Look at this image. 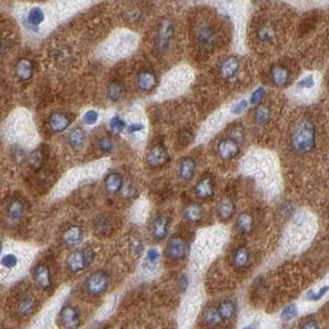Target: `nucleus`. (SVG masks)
Instances as JSON below:
<instances>
[{"mask_svg":"<svg viewBox=\"0 0 329 329\" xmlns=\"http://www.w3.org/2000/svg\"><path fill=\"white\" fill-rule=\"evenodd\" d=\"M317 131L313 121L308 118H301L293 124L290 133V144L297 153H308L316 147Z\"/></svg>","mask_w":329,"mask_h":329,"instance_id":"1","label":"nucleus"},{"mask_svg":"<svg viewBox=\"0 0 329 329\" xmlns=\"http://www.w3.org/2000/svg\"><path fill=\"white\" fill-rule=\"evenodd\" d=\"M193 35L197 45L202 47V49H213L215 46V43H217V30L212 25V23L207 21V20H201L195 25Z\"/></svg>","mask_w":329,"mask_h":329,"instance_id":"2","label":"nucleus"},{"mask_svg":"<svg viewBox=\"0 0 329 329\" xmlns=\"http://www.w3.org/2000/svg\"><path fill=\"white\" fill-rule=\"evenodd\" d=\"M174 37V25L172 20L162 19L157 25L155 35V47L157 52L164 55L168 51Z\"/></svg>","mask_w":329,"mask_h":329,"instance_id":"3","label":"nucleus"},{"mask_svg":"<svg viewBox=\"0 0 329 329\" xmlns=\"http://www.w3.org/2000/svg\"><path fill=\"white\" fill-rule=\"evenodd\" d=\"M215 152H217L219 159L223 160V161H232L240 153V144L230 136H228V138L218 141L217 146H215Z\"/></svg>","mask_w":329,"mask_h":329,"instance_id":"4","label":"nucleus"},{"mask_svg":"<svg viewBox=\"0 0 329 329\" xmlns=\"http://www.w3.org/2000/svg\"><path fill=\"white\" fill-rule=\"evenodd\" d=\"M108 289V275L104 271H96L85 281V291L91 296H99Z\"/></svg>","mask_w":329,"mask_h":329,"instance_id":"5","label":"nucleus"},{"mask_svg":"<svg viewBox=\"0 0 329 329\" xmlns=\"http://www.w3.org/2000/svg\"><path fill=\"white\" fill-rule=\"evenodd\" d=\"M188 253V244L185 239L180 236H174L170 239L166 247V256L171 260H182L185 259Z\"/></svg>","mask_w":329,"mask_h":329,"instance_id":"6","label":"nucleus"},{"mask_svg":"<svg viewBox=\"0 0 329 329\" xmlns=\"http://www.w3.org/2000/svg\"><path fill=\"white\" fill-rule=\"evenodd\" d=\"M168 160H170V155H168L167 150L162 145H155L147 151L146 161L152 168L162 167V166L167 164Z\"/></svg>","mask_w":329,"mask_h":329,"instance_id":"7","label":"nucleus"},{"mask_svg":"<svg viewBox=\"0 0 329 329\" xmlns=\"http://www.w3.org/2000/svg\"><path fill=\"white\" fill-rule=\"evenodd\" d=\"M193 192L198 200L204 201V200H209V198H212L215 192V183H214V180H213V177L204 176L203 179H201L197 183H195Z\"/></svg>","mask_w":329,"mask_h":329,"instance_id":"8","label":"nucleus"},{"mask_svg":"<svg viewBox=\"0 0 329 329\" xmlns=\"http://www.w3.org/2000/svg\"><path fill=\"white\" fill-rule=\"evenodd\" d=\"M240 71V63L236 57H227L225 60L222 61L221 66L218 68L219 76L224 79V81H230L238 76Z\"/></svg>","mask_w":329,"mask_h":329,"instance_id":"9","label":"nucleus"},{"mask_svg":"<svg viewBox=\"0 0 329 329\" xmlns=\"http://www.w3.org/2000/svg\"><path fill=\"white\" fill-rule=\"evenodd\" d=\"M290 79H291V72L289 71V68L282 66V64H275L270 70V81L275 87H286L290 83Z\"/></svg>","mask_w":329,"mask_h":329,"instance_id":"10","label":"nucleus"},{"mask_svg":"<svg viewBox=\"0 0 329 329\" xmlns=\"http://www.w3.org/2000/svg\"><path fill=\"white\" fill-rule=\"evenodd\" d=\"M71 121H72V119L66 113L56 112L50 115L49 129L55 134H60V133H63L64 130L68 129V126L71 125Z\"/></svg>","mask_w":329,"mask_h":329,"instance_id":"11","label":"nucleus"},{"mask_svg":"<svg viewBox=\"0 0 329 329\" xmlns=\"http://www.w3.org/2000/svg\"><path fill=\"white\" fill-rule=\"evenodd\" d=\"M34 63L29 58H20L14 66V75L19 81L28 82L34 76Z\"/></svg>","mask_w":329,"mask_h":329,"instance_id":"12","label":"nucleus"},{"mask_svg":"<svg viewBox=\"0 0 329 329\" xmlns=\"http://www.w3.org/2000/svg\"><path fill=\"white\" fill-rule=\"evenodd\" d=\"M136 85L142 92H150L155 90L157 85V77L152 71L142 70L136 77Z\"/></svg>","mask_w":329,"mask_h":329,"instance_id":"13","label":"nucleus"},{"mask_svg":"<svg viewBox=\"0 0 329 329\" xmlns=\"http://www.w3.org/2000/svg\"><path fill=\"white\" fill-rule=\"evenodd\" d=\"M235 203L230 198H222L215 207V213L219 221L228 222L235 214Z\"/></svg>","mask_w":329,"mask_h":329,"instance_id":"14","label":"nucleus"},{"mask_svg":"<svg viewBox=\"0 0 329 329\" xmlns=\"http://www.w3.org/2000/svg\"><path fill=\"white\" fill-rule=\"evenodd\" d=\"M24 212H25V207H24L23 201L13 200L8 206L7 222L10 225L19 224L24 217Z\"/></svg>","mask_w":329,"mask_h":329,"instance_id":"15","label":"nucleus"},{"mask_svg":"<svg viewBox=\"0 0 329 329\" xmlns=\"http://www.w3.org/2000/svg\"><path fill=\"white\" fill-rule=\"evenodd\" d=\"M195 170H197V164L192 157H183L179 162L177 166V173L182 181H189L193 179Z\"/></svg>","mask_w":329,"mask_h":329,"instance_id":"16","label":"nucleus"},{"mask_svg":"<svg viewBox=\"0 0 329 329\" xmlns=\"http://www.w3.org/2000/svg\"><path fill=\"white\" fill-rule=\"evenodd\" d=\"M60 318L64 329H77L79 327V313L76 308L64 307L61 311Z\"/></svg>","mask_w":329,"mask_h":329,"instance_id":"17","label":"nucleus"},{"mask_svg":"<svg viewBox=\"0 0 329 329\" xmlns=\"http://www.w3.org/2000/svg\"><path fill=\"white\" fill-rule=\"evenodd\" d=\"M168 225H170V218L166 217V215H160V217H157L155 221L152 222V224H151V233H152V236L157 242L164 240L166 238Z\"/></svg>","mask_w":329,"mask_h":329,"instance_id":"18","label":"nucleus"},{"mask_svg":"<svg viewBox=\"0 0 329 329\" xmlns=\"http://www.w3.org/2000/svg\"><path fill=\"white\" fill-rule=\"evenodd\" d=\"M34 280L37 283L38 287L42 290H47L51 286V272H50L49 266L40 264L34 270Z\"/></svg>","mask_w":329,"mask_h":329,"instance_id":"19","label":"nucleus"},{"mask_svg":"<svg viewBox=\"0 0 329 329\" xmlns=\"http://www.w3.org/2000/svg\"><path fill=\"white\" fill-rule=\"evenodd\" d=\"M88 266L84 251H75L68 256L67 268L71 272H79Z\"/></svg>","mask_w":329,"mask_h":329,"instance_id":"20","label":"nucleus"},{"mask_svg":"<svg viewBox=\"0 0 329 329\" xmlns=\"http://www.w3.org/2000/svg\"><path fill=\"white\" fill-rule=\"evenodd\" d=\"M236 228H238L240 234H250L255 228V218L251 213L243 212L240 213L236 218Z\"/></svg>","mask_w":329,"mask_h":329,"instance_id":"21","label":"nucleus"},{"mask_svg":"<svg viewBox=\"0 0 329 329\" xmlns=\"http://www.w3.org/2000/svg\"><path fill=\"white\" fill-rule=\"evenodd\" d=\"M233 265L236 269L243 270L247 269L250 264V251L247 247H239L234 250L233 253Z\"/></svg>","mask_w":329,"mask_h":329,"instance_id":"22","label":"nucleus"},{"mask_svg":"<svg viewBox=\"0 0 329 329\" xmlns=\"http://www.w3.org/2000/svg\"><path fill=\"white\" fill-rule=\"evenodd\" d=\"M256 38L261 43H272L276 38V31L270 23H264L257 28Z\"/></svg>","mask_w":329,"mask_h":329,"instance_id":"23","label":"nucleus"},{"mask_svg":"<svg viewBox=\"0 0 329 329\" xmlns=\"http://www.w3.org/2000/svg\"><path fill=\"white\" fill-rule=\"evenodd\" d=\"M221 318L223 322L232 321L236 313V304L232 299H223L217 307Z\"/></svg>","mask_w":329,"mask_h":329,"instance_id":"24","label":"nucleus"},{"mask_svg":"<svg viewBox=\"0 0 329 329\" xmlns=\"http://www.w3.org/2000/svg\"><path fill=\"white\" fill-rule=\"evenodd\" d=\"M203 208L197 203H191L183 210V218L188 223H200L203 219Z\"/></svg>","mask_w":329,"mask_h":329,"instance_id":"25","label":"nucleus"},{"mask_svg":"<svg viewBox=\"0 0 329 329\" xmlns=\"http://www.w3.org/2000/svg\"><path fill=\"white\" fill-rule=\"evenodd\" d=\"M125 96V88L119 81H113L106 87V97L113 103L120 102Z\"/></svg>","mask_w":329,"mask_h":329,"instance_id":"26","label":"nucleus"},{"mask_svg":"<svg viewBox=\"0 0 329 329\" xmlns=\"http://www.w3.org/2000/svg\"><path fill=\"white\" fill-rule=\"evenodd\" d=\"M85 140V134L84 130L82 127H75V129L71 130L67 135V142L73 150H78L81 149L84 144Z\"/></svg>","mask_w":329,"mask_h":329,"instance_id":"27","label":"nucleus"},{"mask_svg":"<svg viewBox=\"0 0 329 329\" xmlns=\"http://www.w3.org/2000/svg\"><path fill=\"white\" fill-rule=\"evenodd\" d=\"M104 186L109 194H115L123 188V179L119 173L112 172L105 177Z\"/></svg>","mask_w":329,"mask_h":329,"instance_id":"28","label":"nucleus"},{"mask_svg":"<svg viewBox=\"0 0 329 329\" xmlns=\"http://www.w3.org/2000/svg\"><path fill=\"white\" fill-rule=\"evenodd\" d=\"M83 238V232L79 227H71L62 234V242L66 245H77Z\"/></svg>","mask_w":329,"mask_h":329,"instance_id":"29","label":"nucleus"},{"mask_svg":"<svg viewBox=\"0 0 329 329\" xmlns=\"http://www.w3.org/2000/svg\"><path fill=\"white\" fill-rule=\"evenodd\" d=\"M204 322H206V324L208 325L210 328H217L219 325L223 323L221 318V314H219L218 310L215 307H210L208 310L204 312Z\"/></svg>","mask_w":329,"mask_h":329,"instance_id":"30","label":"nucleus"},{"mask_svg":"<svg viewBox=\"0 0 329 329\" xmlns=\"http://www.w3.org/2000/svg\"><path fill=\"white\" fill-rule=\"evenodd\" d=\"M35 304V298L32 296H24V297L19 301V304H17V313L21 317L29 316L32 311H34Z\"/></svg>","mask_w":329,"mask_h":329,"instance_id":"31","label":"nucleus"},{"mask_svg":"<svg viewBox=\"0 0 329 329\" xmlns=\"http://www.w3.org/2000/svg\"><path fill=\"white\" fill-rule=\"evenodd\" d=\"M271 119V112L269 106L259 105L254 112V120L257 125H265Z\"/></svg>","mask_w":329,"mask_h":329,"instance_id":"32","label":"nucleus"},{"mask_svg":"<svg viewBox=\"0 0 329 329\" xmlns=\"http://www.w3.org/2000/svg\"><path fill=\"white\" fill-rule=\"evenodd\" d=\"M43 19H45V14H43L42 9L32 8L31 10L29 11L28 17H26V23L29 24L30 28H36V26H38L43 21Z\"/></svg>","mask_w":329,"mask_h":329,"instance_id":"33","label":"nucleus"},{"mask_svg":"<svg viewBox=\"0 0 329 329\" xmlns=\"http://www.w3.org/2000/svg\"><path fill=\"white\" fill-rule=\"evenodd\" d=\"M159 257H160L159 250L155 248L150 249V250H147L146 253V259H145L144 266L149 270H153L156 268L157 262H159Z\"/></svg>","mask_w":329,"mask_h":329,"instance_id":"34","label":"nucleus"},{"mask_svg":"<svg viewBox=\"0 0 329 329\" xmlns=\"http://www.w3.org/2000/svg\"><path fill=\"white\" fill-rule=\"evenodd\" d=\"M29 164L31 165L32 168L38 170L41 168V166L43 164V153L41 152V150H34L29 156Z\"/></svg>","mask_w":329,"mask_h":329,"instance_id":"35","label":"nucleus"},{"mask_svg":"<svg viewBox=\"0 0 329 329\" xmlns=\"http://www.w3.org/2000/svg\"><path fill=\"white\" fill-rule=\"evenodd\" d=\"M298 313V310H297V306L296 304H290V306L284 307L282 310V312H281V318H282V321H291L292 318H295L296 316H297Z\"/></svg>","mask_w":329,"mask_h":329,"instance_id":"36","label":"nucleus"},{"mask_svg":"<svg viewBox=\"0 0 329 329\" xmlns=\"http://www.w3.org/2000/svg\"><path fill=\"white\" fill-rule=\"evenodd\" d=\"M328 291H329V286H324L319 290H313V291H310L307 293L306 298L308 301H318V299L324 297V296L328 293Z\"/></svg>","mask_w":329,"mask_h":329,"instance_id":"37","label":"nucleus"},{"mask_svg":"<svg viewBox=\"0 0 329 329\" xmlns=\"http://www.w3.org/2000/svg\"><path fill=\"white\" fill-rule=\"evenodd\" d=\"M113 147H114V144H113L112 138H109V136H103V138H100V140L98 141V149L102 151V152H111Z\"/></svg>","mask_w":329,"mask_h":329,"instance_id":"38","label":"nucleus"},{"mask_svg":"<svg viewBox=\"0 0 329 329\" xmlns=\"http://www.w3.org/2000/svg\"><path fill=\"white\" fill-rule=\"evenodd\" d=\"M109 126H111L112 131L117 133V134H119V133L123 131V130L126 127L125 121L121 119L120 117H114V118H113V119L111 120V123H109Z\"/></svg>","mask_w":329,"mask_h":329,"instance_id":"39","label":"nucleus"},{"mask_svg":"<svg viewBox=\"0 0 329 329\" xmlns=\"http://www.w3.org/2000/svg\"><path fill=\"white\" fill-rule=\"evenodd\" d=\"M130 248H131V251L134 253L135 255H140L141 251H142V242L141 239L139 238V236H131V240H130Z\"/></svg>","mask_w":329,"mask_h":329,"instance_id":"40","label":"nucleus"},{"mask_svg":"<svg viewBox=\"0 0 329 329\" xmlns=\"http://www.w3.org/2000/svg\"><path fill=\"white\" fill-rule=\"evenodd\" d=\"M3 266H5L7 269H13L14 266H16L17 264V257L14 254H9L5 255L2 260Z\"/></svg>","mask_w":329,"mask_h":329,"instance_id":"41","label":"nucleus"},{"mask_svg":"<svg viewBox=\"0 0 329 329\" xmlns=\"http://www.w3.org/2000/svg\"><path fill=\"white\" fill-rule=\"evenodd\" d=\"M98 121V113L94 111H88L83 117V123L85 125H93Z\"/></svg>","mask_w":329,"mask_h":329,"instance_id":"42","label":"nucleus"},{"mask_svg":"<svg viewBox=\"0 0 329 329\" xmlns=\"http://www.w3.org/2000/svg\"><path fill=\"white\" fill-rule=\"evenodd\" d=\"M230 138L234 139L235 141H238L239 144L244 140V130H243L242 125H238V126H234L232 129V131H230Z\"/></svg>","mask_w":329,"mask_h":329,"instance_id":"43","label":"nucleus"},{"mask_svg":"<svg viewBox=\"0 0 329 329\" xmlns=\"http://www.w3.org/2000/svg\"><path fill=\"white\" fill-rule=\"evenodd\" d=\"M299 329H321L319 328L318 322L314 318H308L306 321H303L299 325Z\"/></svg>","mask_w":329,"mask_h":329,"instance_id":"44","label":"nucleus"},{"mask_svg":"<svg viewBox=\"0 0 329 329\" xmlns=\"http://www.w3.org/2000/svg\"><path fill=\"white\" fill-rule=\"evenodd\" d=\"M247 108H248L247 100H240V102L235 103V104L233 105L232 112L234 113V114H240V113L247 111Z\"/></svg>","mask_w":329,"mask_h":329,"instance_id":"45","label":"nucleus"},{"mask_svg":"<svg viewBox=\"0 0 329 329\" xmlns=\"http://www.w3.org/2000/svg\"><path fill=\"white\" fill-rule=\"evenodd\" d=\"M264 97V88H257L256 91L251 94L250 97V103L251 104H256L260 99Z\"/></svg>","mask_w":329,"mask_h":329,"instance_id":"46","label":"nucleus"},{"mask_svg":"<svg viewBox=\"0 0 329 329\" xmlns=\"http://www.w3.org/2000/svg\"><path fill=\"white\" fill-rule=\"evenodd\" d=\"M96 228H97V230H108L109 229V221L106 218L97 219Z\"/></svg>","mask_w":329,"mask_h":329,"instance_id":"47","label":"nucleus"},{"mask_svg":"<svg viewBox=\"0 0 329 329\" xmlns=\"http://www.w3.org/2000/svg\"><path fill=\"white\" fill-rule=\"evenodd\" d=\"M144 130V125L141 124H131V125L127 126V131L129 133H138V131H142Z\"/></svg>","mask_w":329,"mask_h":329,"instance_id":"48","label":"nucleus"},{"mask_svg":"<svg viewBox=\"0 0 329 329\" xmlns=\"http://www.w3.org/2000/svg\"><path fill=\"white\" fill-rule=\"evenodd\" d=\"M242 329H256L254 327V325H245V327H243Z\"/></svg>","mask_w":329,"mask_h":329,"instance_id":"49","label":"nucleus"},{"mask_svg":"<svg viewBox=\"0 0 329 329\" xmlns=\"http://www.w3.org/2000/svg\"><path fill=\"white\" fill-rule=\"evenodd\" d=\"M0 253H2V247H0Z\"/></svg>","mask_w":329,"mask_h":329,"instance_id":"50","label":"nucleus"}]
</instances>
